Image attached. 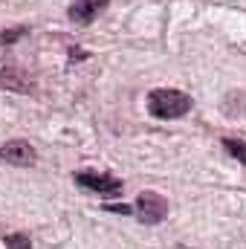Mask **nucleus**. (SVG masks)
<instances>
[{"label":"nucleus","mask_w":246,"mask_h":249,"mask_svg":"<svg viewBox=\"0 0 246 249\" xmlns=\"http://www.w3.org/2000/svg\"><path fill=\"white\" fill-rule=\"evenodd\" d=\"M194 107L191 96L183 90H171V87H157L148 93V113L157 119H180Z\"/></svg>","instance_id":"f257e3e1"},{"label":"nucleus","mask_w":246,"mask_h":249,"mask_svg":"<svg viewBox=\"0 0 246 249\" xmlns=\"http://www.w3.org/2000/svg\"><path fill=\"white\" fill-rule=\"evenodd\" d=\"M165 214H168V200H165L162 194H157V191H142V194L136 197V217H139L142 223L157 226V223L165 220Z\"/></svg>","instance_id":"f03ea898"},{"label":"nucleus","mask_w":246,"mask_h":249,"mask_svg":"<svg viewBox=\"0 0 246 249\" xmlns=\"http://www.w3.org/2000/svg\"><path fill=\"white\" fill-rule=\"evenodd\" d=\"M72 180H75V186L90 188V191H99V194H110V197L122 194V183H119L116 177H107V174H93V171H75V174H72Z\"/></svg>","instance_id":"7ed1b4c3"},{"label":"nucleus","mask_w":246,"mask_h":249,"mask_svg":"<svg viewBox=\"0 0 246 249\" xmlns=\"http://www.w3.org/2000/svg\"><path fill=\"white\" fill-rule=\"evenodd\" d=\"M0 160L9 162V165L29 168V165H35L38 154H35V148H32L29 142H23V139H12V142H6V145L0 148Z\"/></svg>","instance_id":"20e7f679"},{"label":"nucleus","mask_w":246,"mask_h":249,"mask_svg":"<svg viewBox=\"0 0 246 249\" xmlns=\"http://www.w3.org/2000/svg\"><path fill=\"white\" fill-rule=\"evenodd\" d=\"M107 3L110 0H75V3H70V20L72 23H81V26H87V23H93L105 9H107Z\"/></svg>","instance_id":"39448f33"},{"label":"nucleus","mask_w":246,"mask_h":249,"mask_svg":"<svg viewBox=\"0 0 246 249\" xmlns=\"http://www.w3.org/2000/svg\"><path fill=\"white\" fill-rule=\"evenodd\" d=\"M0 84H6L12 90H32V81L23 75V70H15V67H3L0 70Z\"/></svg>","instance_id":"423d86ee"},{"label":"nucleus","mask_w":246,"mask_h":249,"mask_svg":"<svg viewBox=\"0 0 246 249\" xmlns=\"http://www.w3.org/2000/svg\"><path fill=\"white\" fill-rule=\"evenodd\" d=\"M223 151L246 165V142H241V139H223Z\"/></svg>","instance_id":"0eeeda50"},{"label":"nucleus","mask_w":246,"mask_h":249,"mask_svg":"<svg viewBox=\"0 0 246 249\" xmlns=\"http://www.w3.org/2000/svg\"><path fill=\"white\" fill-rule=\"evenodd\" d=\"M6 249H32V241L23 232H12V235H6Z\"/></svg>","instance_id":"6e6552de"},{"label":"nucleus","mask_w":246,"mask_h":249,"mask_svg":"<svg viewBox=\"0 0 246 249\" xmlns=\"http://www.w3.org/2000/svg\"><path fill=\"white\" fill-rule=\"evenodd\" d=\"M26 32H29L26 26H12V29L0 32V47H3V44H12V41H18V38H23Z\"/></svg>","instance_id":"1a4fd4ad"},{"label":"nucleus","mask_w":246,"mask_h":249,"mask_svg":"<svg viewBox=\"0 0 246 249\" xmlns=\"http://www.w3.org/2000/svg\"><path fill=\"white\" fill-rule=\"evenodd\" d=\"M105 212H119V214H133V209H124V206H105Z\"/></svg>","instance_id":"9d476101"}]
</instances>
